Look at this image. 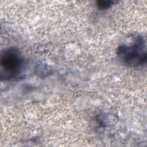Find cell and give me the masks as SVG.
Returning <instances> with one entry per match:
<instances>
[{"label":"cell","instance_id":"obj_1","mask_svg":"<svg viewBox=\"0 0 147 147\" xmlns=\"http://www.w3.org/2000/svg\"><path fill=\"white\" fill-rule=\"evenodd\" d=\"M119 60L129 67H138L146 63V44L142 37H137L129 44H122L117 50Z\"/></svg>","mask_w":147,"mask_h":147},{"label":"cell","instance_id":"obj_2","mask_svg":"<svg viewBox=\"0 0 147 147\" xmlns=\"http://www.w3.org/2000/svg\"><path fill=\"white\" fill-rule=\"evenodd\" d=\"M0 64L1 79L10 80L17 77L21 72L24 60L18 49L10 47L2 52Z\"/></svg>","mask_w":147,"mask_h":147},{"label":"cell","instance_id":"obj_3","mask_svg":"<svg viewBox=\"0 0 147 147\" xmlns=\"http://www.w3.org/2000/svg\"><path fill=\"white\" fill-rule=\"evenodd\" d=\"M113 3V2L110 1H99L97 2V6L99 9L105 10L110 7Z\"/></svg>","mask_w":147,"mask_h":147}]
</instances>
